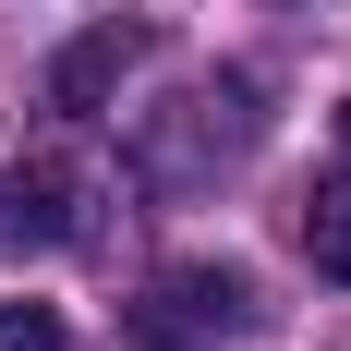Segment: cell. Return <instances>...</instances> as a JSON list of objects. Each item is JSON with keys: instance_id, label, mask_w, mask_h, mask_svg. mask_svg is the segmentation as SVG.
I'll return each mask as SVG.
<instances>
[{"instance_id": "obj_1", "label": "cell", "mask_w": 351, "mask_h": 351, "mask_svg": "<svg viewBox=\"0 0 351 351\" xmlns=\"http://www.w3.org/2000/svg\"><path fill=\"white\" fill-rule=\"evenodd\" d=\"M254 134H267V109H254V73H218V85L170 97V121H145V134H134V158L170 182V194H194L206 170L254 158Z\"/></svg>"}, {"instance_id": "obj_2", "label": "cell", "mask_w": 351, "mask_h": 351, "mask_svg": "<svg viewBox=\"0 0 351 351\" xmlns=\"http://www.w3.org/2000/svg\"><path fill=\"white\" fill-rule=\"evenodd\" d=\"M254 327H267L254 267H170L158 303L134 315V339H145V351H194V339H254Z\"/></svg>"}, {"instance_id": "obj_3", "label": "cell", "mask_w": 351, "mask_h": 351, "mask_svg": "<svg viewBox=\"0 0 351 351\" xmlns=\"http://www.w3.org/2000/svg\"><path fill=\"white\" fill-rule=\"evenodd\" d=\"M0 243L85 254L97 243V170H73V158H12V182H0Z\"/></svg>"}, {"instance_id": "obj_4", "label": "cell", "mask_w": 351, "mask_h": 351, "mask_svg": "<svg viewBox=\"0 0 351 351\" xmlns=\"http://www.w3.org/2000/svg\"><path fill=\"white\" fill-rule=\"evenodd\" d=\"M134 61H145V25H97V36H73L61 61H49V109H97Z\"/></svg>"}, {"instance_id": "obj_5", "label": "cell", "mask_w": 351, "mask_h": 351, "mask_svg": "<svg viewBox=\"0 0 351 351\" xmlns=\"http://www.w3.org/2000/svg\"><path fill=\"white\" fill-rule=\"evenodd\" d=\"M303 254H315V279H339V291H351V170H339V182H315V206H303Z\"/></svg>"}, {"instance_id": "obj_6", "label": "cell", "mask_w": 351, "mask_h": 351, "mask_svg": "<svg viewBox=\"0 0 351 351\" xmlns=\"http://www.w3.org/2000/svg\"><path fill=\"white\" fill-rule=\"evenodd\" d=\"M0 351H73V327L49 303H0Z\"/></svg>"}, {"instance_id": "obj_7", "label": "cell", "mask_w": 351, "mask_h": 351, "mask_svg": "<svg viewBox=\"0 0 351 351\" xmlns=\"http://www.w3.org/2000/svg\"><path fill=\"white\" fill-rule=\"evenodd\" d=\"M339 158H351V109H339Z\"/></svg>"}]
</instances>
